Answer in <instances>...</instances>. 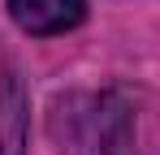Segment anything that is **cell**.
Wrapping results in <instances>:
<instances>
[{"label":"cell","instance_id":"obj_1","mask_svg":"<svg viewBox=\"0 0 160 155\" xmlns=\"http://www.w3.org/2000/svg\"><path fill=\"white\" fill-rule=\"evenodd\" d=\"M48 134L61 155H134V112L121 91L56 95Z\"/></svg>","mask_w":160,"mask_h":155},{"label":"cell","instance_id":"obj_2","mask_svg":"<svg viewBox=\"0 0 160 155\" xmlns=\"http://www.w3.org/2000/svg\"><path fill=\"white\" fill-rule=\"evenodd\" d=\"M4 4H9V17L35 39L65 35L87 17V0H4Z\"/></svg>","mask_w":160,"mask_h":155},{"label":"cell","instance_id":"obj_3","mask_svg":"<svg viewBox=\"0 0 160 155\" xmlns=\"http://www.w3.org/2000/svg\"><path fill=\"white\" fill-rule=\"evenodd\" d=\"M26 121H30V99L13 65L0 73V155H26Z\"/></svg>","mask_w":160,"mask_h":155}]
</instances>
